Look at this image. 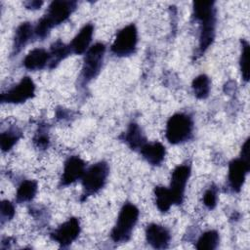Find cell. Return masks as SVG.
<instances>
[{
    "label": "cell",
    "mask_w": 250,
    "mask_h": 250,
    "mask_svg": "<svg viewBox=\"0 0 250 250\" xmlns=\"http://www.w3.org/2000/svg\"><path fill=\"white\" fill-rule=\"evenodd\" d=\"M144 158L151 165H159L165 156V147L160 143L146 144L141 148Z\"/></svg>",
    "instance_id": "obj_15"
},
{
    "label": "cell",
    "mask_w": 250,
    "mask_h": 250,
    "mask_svg": "<svg viewBox=\"0 0 250 250\" xmlns=\"http://www.w3.org/2000/svg\"><path fill=\"white\" fill-rule=\"evenodd\" d=\"M191 132L192 121L187 114L176 113L167 122L166 138L172 144H179L188 140Z\"/></svg>",
    "instance_id": "obj_2"
},
{
    "label": "cell",
    "mask_w": 250,
    "mask_h": 250,
    "mask_svg": "<svg viewBox=\"0 0 250 250\" xmlns=\"http://www.w3.org/2000/svg\"><path fill=\"white\" fill-rule=\"evenodd\" d=\"M203 201H204V204L209 208V209H212L215 207L216 205V201H217V197H216V192L213 188H210L208 189L205 194H204V197H203Z\"/></svg>",
    "instance_id": "obj_29"
},
{
    "label": "cell",
    "mask_w": 250,
    "mask_h": 250,
    "mask_svg": "<svg viewBox=\"0 0 250 250\" xmlns=\"http://www.w3.org/2000/svg\"><path fill=\"white\" fill-rule=\"evenodd\" d=\"M193 12L195 18L200 21L215 18L214 3L211 1H196L193 3Z\"/></svg>",
    "instance_id": "obj_18"
},
{
    "label": "cell",
    "mask_w": 250,
    "mask_h": 250,
    "mask_svg": "<svg viewBox=\"0 0 250 250\" xmlns=\"http://www.w3.org/2000/svg\"><path fill=\"white\" fill-rule=\"evenodd\" d=\"M250 164L249 162L244 161L243 159H234L229 163V186L233 191H239L247 172L249 171Z\"/></svg>",
    "instance_id": "obj_10"
},
{
    "label": "cell",
    "mask_w": 250,
    "mask_h": 250,
    "mask_svg": "<svg viewBox=\"0 0 250 250\" xmlns=\"http://www.w3.org/2000/svg\"><path fill=\"white\" fill-rule=\"evenodd\" d=\"M240 69L242 77L245 81L249 79V44L246 41L242 42V52L240 57Z\"/></svg>",
    "instance_id": "obj_25"
},
{
    "label": "cell",
    "mask_w": 250,
    "mask_h": 250,
    "mask_svg": "<svg viewBox=\"0 0 250 250\" xmlns=\"http://www.w3.org/2000/svg\"><path fill=\"white\" fill-rule=\"evenodd\" d=\"M80 226L76 218H71L62 226H60L53 233L52 237L58 241L62 246L70 244L79 234Z\"/></svg>",
    "instance_id": "obj_9"
},
{
    "label": "cell",
    "mask_w": 250,
    "mask_h": 250,
    "mask_svg": "<svg viewBox=\"0 0 250 250\" xmlns=\"http://www.w3.org/2000/svg\"><path fill=\"white\" fill-rule=\"evenodd\" d=\"M19 139V133L16 131H7L5 133H2L1 135V140H0V145L1 148L4 151L9 150L17 142Z\"/></svg>",
    "instance_id": "obj_26"
},
{
    "label": "cell",
    "mask_w": 250,
    "mask_h": 250,
    "mask_svg": "<svg viewBox=\"0 0 250 250\" xmlns=\"http://www.w3.org/2000/svg\"><path fill=\"white\" fill-rule=\"evenodd\" d=\"M108 166L105 162H99L91 166L82 177L85 194L90 195L101 189L107 178Z\"/></svg>",
    "instance_id": "obj_3"
},
{
    "label": "cell",
    "mask_w": 250,
    "mask_h": 250,
    "mask_svg": "<svg viewBox=\"0 0 250 250\" xmlns=\"http://www.w3.org/2000/svg\"><path fill=\"white\" fill-rule=\"evenodd\" d=\"M69 51H70V48L66 47L61 41H57L56 43H54L51 48V52L49 53L50 67L56 66L63 58H65L68 55Z\"/></svg>",
    "instance_id": "obj_22"
},
{
    "label": "cell",
    "mask_w": 250,
    "mask_h": 250,
    "mask_svg": "<svg viewBox=\"0 0 250 250\" xmlns=\"http://www.w3.org/2000/svg\"><path fill=\"white\" fill-rule=\"evenodd\" d=\"M156 205L161 212H166L169 210L170 206L174 203V199L170 189L164 187H156L154 189Z\"/></svg>",
    "instance_id": "obj_19"
},
{
    "label": "cell",
    "mask_w": 250,
    "mask_h": 250,
    "mask_svg": "<svg viewBox=\"0 0 250 250\" xmlns=\"http://www.w3.org/2000/svg\"><path fill=\"white\" fill-rule=\"evenodd\" d=\"M32 35V26L28 22L21 23L16 30L15 42H14V52H20L22 47L28 42Z\"/></svg>",
    "instance_id": "obj_17"
},
{
    "label": "cell",
    "mask_w": 250,
    "mask_h": 250,
    "mask_svg": "<svg viewBox=\"0 0 250 250\" xmlns=\"http://www.w3.org/2000/svg\"><path fill=\"white\" fill-rule=\"evenodd\" d=\"M240 158L246 162H249V139L246 140V142L244 143V145L242 146Z\"/></svg>",
    "instance_id": "obj_31"
},
{
    "label": "cell",
    "mask_w": 250,
    "mask_h": 250,
    "mask_svg": "<svg viewBox=\"0 0 250 250\" xmlns=\"http://www.w3.org/2000/svg\"><path fill=\"white\" fill-rule=\"evenodd\" d=\"M37 190V185L34 181H24L21 184L17 191V200L25 202L31 200Z\"/></svg>",
    "instance_id": "obj_21"
},
{
    "label": "cell",
    "mask_w": 250,
    "mask_h": 250,
    "mask_svg": "<svg viewBox=\"0 0 250 250\" xmlns=\"http://www.w3.org/2000/svg\"><path fill=\"white\" fill-rule=\"evenodd\" d=\"M35 143L37 144L38 147H42V148H45L47 147L48 146V143H49V139H48V136L44 133H39L36 138H35Z\"/></svg>",
    "instance_id": "obj_30"
},
{
    "label": "cell",
    "mask_w": 250,
    "mask_h": 250,
    "mask_svg": "<svg viewBox=\"0 0 250 250\" xmlns=\"http://www.w3.org/2000/svg\"><path fill=\"white\" fill-rule=\"evenodd\" d=\"M34 90L33 81L29 77H23L18 85L14 86L7 93L2 94L1 101L15 104L22 103L33 96Z\"/></svg>",
    "instance_id": "obj_6"
},
{
    "label": "cell",
    "mask_w": 250,
    "mask_h": 250,
    "mask_svg": "<svg viewBox=\"0 0 250 250\" xmlns=\"http://www.w3.org/2000/svg\"><path fill=\"white\" fill-rule=\"evenodd\" d=\"M190 174V169L187 165L178 166L172 173L170 191L172 193L174 203L180 204L184 198L185 187Z\"/></svg>",
    "instance_id": "obj_8"
},
{
    "label": "cell",
    "mask_w": 250,
    "mask_h": 250,
    "mask_svg": "<svg viewBox=\"0 0 250 250\" xmlns=\"http://www.w3.org/2000/svg\"><path fill=\"white\" fill-rule=\"evenodd\" d=\"M50 61V55L43 49H34L24 58L23 65L30 70L43 68Z\"/></svg>",
    "instance_id": "obj_13"
},
{
    "label": "cell",
    "mask_w": 250,
    "mask_h": 250,
    "mask_svg": "<svg viewBox=\"0 0 250 250\" xmlns=\"http://www.w3.org/2000/svg\"><path fill=\"white\" fill-rule=\"evenodd\" d=\"M219 242V234L215 230H209L203 233L197 241L196 248L199 250L215 249Z\"/></svg>",
    "instance_id": "obj_24"
},
{
    "label": "cell",
    "mask_w": 250,
    "mask_h": 250,
    "mask_svg": "<svg viewBox=\"0 0 250 250\" xmlns=\"http://www.w3.org/2000/svg\"><path fill=\"white\" fill-rule=\"evenodd\" d=\"M192 89L196 98L205 99L210 91L209 78L203 74L197 76L192 82Z\"/></svg>",
    "instance_id": "obj_23"
},
{
    "label": "cell",
    "mask_w": 250,
    "mask_h": 250,
    "mask_svg": "<svg viewBox=\"0 0 250 250\" xmlns=\"http://www.w3.org/2000/svg\"><path fill=\"white\" fill-rule=\"evenodd\" d=\"M137 44V29L134 24L123 27L116 35L111 51L116 56H128L135 51Z\"/></svg>",
    "instance_id": "obj_4"
},
{
    "label": "cell",
    "mask_w": 250,
    "mask_h": 250,
    "mask_svg": "<svg viewBox=\"0 0 250 250\" xmlns=\"http://www.w3.org/2000/svg\"><path fill=\"white\" fill-rule=\"evenodd\" d=\"M93 25L86 24L79 33L73 38L71 44L69 45L70 51H73L75 54H82L86 51L91 42V38L93 35Z\"/></svg>",
    "instance_id": "obj_14"
},
{
    "label": "cell",
    "mask_w": 250,
    "mask_h": 250,
    "mask_svg": "<svg viewBox=\"0 0 250 250\" xmlns=\"http://www.w3.org/2000/svg\"><path fill=\"white\" fill-rule=\"evenodd\" d=\"M147 242L156 249H163L168 246L170 240L169 231L162 226L151 224L147 226L146 230Z\"/></svg>",
    "instance_id": "obj_12"
},
{
    "label": "cell",
    "mask_w": 250,
    "mask_h": 250,
    "mask_svg": "<svg viewBox=\"0 0 250 250\" xmlns=\"http://www.w3.org/2000/svg\"><path fill=\"white\" fill-rule=\"evenodd\" d=\"M125 141L134 149L142 148L145 146V138L137 124L130 125L125 136Z\"/></svg>",
    "instance_id": "obj_20"
},
{
    "label": "cell",
    "mask_w": 250,
    "mask_h": 250,
    "mask_svg": "<svg viewBox=\"0 0 250 250\" xmlns=\"http://www.w3.org/2000/svg\"><path fill=\"white\" fill-rule=\"evenodd\" d=\"M15 213L14 206L11 202L4 200L1 203V218L2 220H10Z\"/></svg>",
    "instance_id": "obj_28"
},
{
    "label": "cell",
    "mask_w": 250,
    "mask_h": 250,
    "mask_svg": "<svg viewBox=\"0 0 250 250\" xmlns=\"http://www.w3.org/2000/svg\"><path fill=\"white\" fill-rule=\"evenodd\" d=\"M52 28V26L50 25V23L46 21V19L43 17L39 21H38V23H37V25H36V27H35V33H36V35L38 36V37H40V38H44L47 34H48V32H49V30Z\"/></svg>",
    "instance_id": "obj_27"
},
{
    "label": "cell",
    "mask_w": 250,
    "mask_h": 250,
    "mask_svg": "<svg viewBox=\"0 0 250 250\" xmlns=\"http://www.w3.org/2000/svg\"><path fill=\"white\" fill-rule=\"evenodd\" d=\"M139 210L133 204L127 203L121 209L117 222L111 231V238L115 242H123L129 239L132 229L138 220Z\"/></svg>",
    "instance_id": "obj_1"
},
{
    "label": "cell",
    "mask_w": 250,
    "mask_h": 250,
    "mask_svg": "<svg viewBox=\"0 0 250 250\" xmlns=\"http://www.w3.org/2000/svg\"><path fill=\"white\" fill-rule=\"evenodd\" d=\"M104 45L102 43H97L88 50L82 68V76L85 81L91 80L100 72L104 60Z\"/></svg>",
    "instance_id": "obj_5"
},
{
    "label": "cell",
    "mask_w": 250,
    "mask_h": 250,
    "mask_svg": "<svg viewBox=\"0 0 250 250\" xmlns=\"http://www.w3.org/2000/svg\"><path fill=\"white\" fill-rule=\"evenodd\" d=\"M75 6L76 3L73 1H54L50 4L44 18L53 27L65 21L75 9Z\"/></svg>",
    "instance_id": "obj_7"
},
{
    "label": "cell",
    "mask_w": 250,
    "mask_h": 250,
    "mask_svg": "<svg viewBox=\"0 0 250 250\" xmlns=\"http://www.w3.org/2000/svg\"><path fill=\"white\" fill-rule=\"evenodd\" d=\"M41 5H42V2H38V1H31V2L26 3L27 8H29V9H37Z\"/></svg>",
    "instance_id": "obj_32"
},
{
    "label": "cell",
    "mask_w": 250,
    "mask_h": 250,
    "mask_svg": "<svg viewBox=\"0 0 250 250\" xmlns=\"http://www.w3.org/2000/svg\"><path fill=\"white\" fill-rule=\"evenodd\" d=\"M215 35V18L201 21L199 49L200 51L206 50L212 43Z\"/></svg>",
    "instance_id": "obj_16"
},
{
    "label": "cell",
    "mask_w": 250,
    "mask_h": 250,
    "mask_svg": "<svg viewBox=\"0 0 250 250\" xmlns=\"http://www.w3.org/2000/svg\"><path fill=\"white\" fill-rule=\"evenodd\" d=\"M84 168L85 164L83 160L80 159L78 156L69 157L64 164L63 174L62 177V184L63 186H66L72 184L79 178L83 177Z\"/></svg>",
    "instance_id": "obj_11"
}]
</instances>
